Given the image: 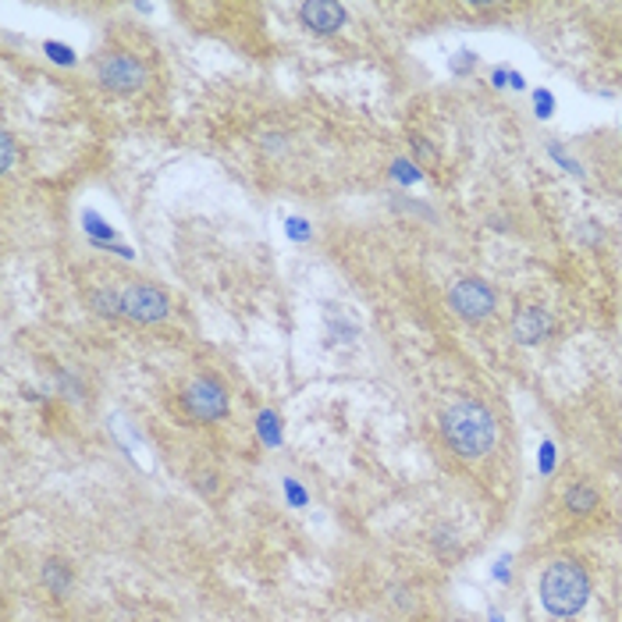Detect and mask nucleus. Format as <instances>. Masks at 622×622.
Wrapping results in <instances>:
<instances>
[{
  "label": "nucleus",
  "instance_id": "obj_1",
  "mask_svg": "<svg viewBox=\"0 0 622 622\" xmlns=\"http://www.w3.org/2000/svg\"><path fill=\"white\" fill-rule=\"evenodd\" d=\"M442 442L463 466L488 463L498 448V416L488 402L480 399H459L442 413Z\"/></svg>",
  "mask_w": 622,
  "mask_h": 622
},
{
  "label": "nucleus",
  "instance_id": "obj_2",
  "mask_svg": "<svg viewBox=\"0 0 622 622\" xmlns=\"http://www.w3.org/2000/svg\"><path fill=\"white\" fill-rule=\"evenodd\" d=\"M590 598V573L576 558H555L541 573V604L555 619H573Z\"/></svg>",
  "mask_w": 622,
  "mask_h": 622
},
{
  "label": "nucleus",
  "instance_id": "obj_3",
  "mask_svg": "<svg viewBox=\"0 0 622 622\" xmlns=\"http://www.w3.org/2000/svg\"><path fill=\"white\" fill-rule=\"evenodd\" d=\"M93 75L103 89H111V93H135V89H143L149 71H146V60L135 57L132 51H103L97 54L93 60Z\"/></svg>",
  "mask_w": 622,
  "mask_h": 622
},
{
  "label": "nucleus",
  "instance_id": "obj_4",
  "mask_svg": "<svg viewBox=\"0 0 622 622\" xmlns=\"http://www.w3.org/2000/svg\"><path fill=\"white\" fill-rule=\"evenodd\" d=\"M121 299V316H129L135 324H157L171 313V299L160 285L154 281H129L118 288Z\"/></svg>",
  "mask_w": 622,
  "mask_h": 622
},
{
  "label": "nucleus",
  "instance_id": "obj_5",
  "mask_svg": "<svg viewBox=\"0 0 622 622\" xmlns=\"http://www.w3.org/2000/svg\"><path fill=\"white\" fill-rule=\"evenodd\" d=\"M181 406L186 413L200 423H218L227 416V388L214 374H196L192 381L181 388Z\"/></svg>",
  "mask_w": 622,
  "mask_h": 622
},
{
  "label": "nucleus",
  "instance_id": "obj_6",
  "mask_svg": "<svg viewBox=\"0 0 622 622\" xmlns=\"http://www.w3.org/2000/svg\"><path fill=\"white\" fill-rule=\"evenodd\" d=\"M448 307H452L455 316H459V321L484 324V321H491V316H495L498 299H495V288L488 281L463 278V281H455L448 288Z\"/></svg>",
  "mask_w": 622,
  "mask_h": 622
},
{
  "label": "nucleus",
  "instance_id": "obj_7",
  "mask_svg": "<svg viewBox=\"0 0 622 622\" xmlns=\"http://www.w3.org/2000/svg\"><path fill=\"white\" fill-rule=\"evenodd\" d=\"M299 19H302V25L310 29V33L331 36V33H338V29L345 25V8L331 4V0H310V4L299 8Z\"/></svg>",
  "mask_w": 622,
  "mask_h": 622
},
{
  "label": "nucleus",
  "instance_id": "obj_8",
  "mask_svg": "<svg viewBox=\"0 0 622 622\" xmlns=\"http://www.w3.org/2000/svg\"><path fill=\"white\" fill-rule=\"evenodd\" d=\"M552 313L548 310H541V307H523L520 313L512 316V331H515V338H520L523 345H534V342H544L552 335Z\"/></svg>",
  "mask_w": 622,
  "mask_h": 622
},
{
  "label": "nucleus",
  "instance_id": "obj_9",
  "mask_svg": "<svg viewBox=\"0 0 622 622\" xmlns=\"http://www.w3.org/2000/svg\"><path fill=\"white\" fill-rule=\"evenodd\" d=\"M563 506L576 520H587V515H595L601 509V491L590 480H573L563 495Z\"/></svg>",
  "mask_w": 622,
  "mask_h": 622
},
{
  "label": "nucleus",
  "instance_id": "obj_10",
  "mask_svg": "<svg viewBox=\"0 0 622 622\" xmlns=\"http://www.w3.org/2000/svg\"><path fill=\"white\" fill-rule=\"evenodd\" d=\"M89 307L97 313H121V299L114 288H97V292H89Z\"/></svg>",
  "mask_w": 622,
  "mask_h": 622
},
{
  "label": "nucleus",
  "instance_id": "obj_11",
  "mask_svg": "<svg viewBox=\"0 0 622 622\" xmlns=\"http://www.w3.org/2000/svg\"><path fill=\"white\" fill-rule=\"evenodd\" d=\"M0 168H4V171L14 168V140H11L8 132L0 135Z\"/></svg>",
  "mask_w": 622,
  "mask_h": 622
}]
</instances>
